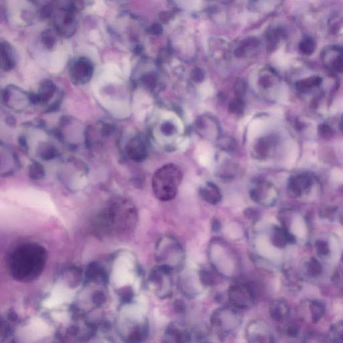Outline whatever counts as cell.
<instances>
[{"mask_svg": "<svg viewBox=\"0 0 343 343\" xmlns=\"http://www.w3.org/2000/svg\"><path fill=\"white\" fill-rule=\"evenodd\" d=\"M8 264L11 270L19 276H32L43 268L47 251L40 244L26 242L16 246L9 254Z\"/></svg>", "mask_w": 343, "mask_h": 343, "instance_id": "6da1fadb", "label": "cell"}, {"mask_svg": "<svg viewBox=\"0 0 343 343\" xmlns=\"http://www.w3.org/2000/svg\"><path fill=\"white\" fill-rule=\"evenodd\" d=\"M137 211L132 202L123 199L113 201L97 219V227L105 233L124 231L134 227Z\"/></svg>", "mask_w": 343, "mask_h": 343, "instance_id": "7a4b0ae2", "label": "cell"}, {"mask_svg": "<svg viewBox=\"0 0 343 343\" xmlns=\"http://www.w3.org/2000/svg\"><path fill=\"white\" fill-rule=\"evenodd\" d=\"M182 172L179 167L168 164L156 170L152 178V190L155 197L161 201L175 198L182 182Z\"/></svg>", "mask_w": 343, "mask_h": 343, "instance_id": "3957f363", "label": "cell"}, {"mask_svg": "<svg viewBox=\"0 0 343 343\" xmlns=\"http://www.w3.org/2000/svg\"><path fill=\"white\" fill-rule=\"evenodd\" d=\"M242 323V314L236 309L229 307L217 309L211 317V326L221 335L234 333Z\"/></svg>", "mask_w": 343, "mask_h": 343, "instance_id": "277c9868", "label": "cell"}, {"mask_svg": "<svg viewBox=\"0 0 343 343\" xmlns=\"http://www.w3.org/2000/svg\"><path fill=\"white\" fill-rule=\"evenodd\" d=\"M157 251L159 260L164 262L161 265H166L174 269V265H179L182 262V249L175 239L170 237L161 239L158 244Z\"/></svg>", "mask_w": 343, "mask_h": 343, "instance_id": "5b68a950", "label": "cell"}, {"mask_svg": "<svg viewBox=\"0 0 343 343\" xmlns=\"http://www.w3.org/2000/svg\"><path fill=\"white\" fill-rule=\"evenodd\" d=\"M228 298L236 308L247 309L254 305V290L247 283H235L228 290Z\"/></svg>", "mask_w": 343, "mask_h": 343, "instance_id": "8992f818", "label": "cell"}, {"mask_svg": "<svg viewBox=\"0 0 343 343\" xmlns=\"http://www.w3.org/2000/svg\"><path fill=\"white\" fill-rule=\"evenodd\" d=\"M250 197L257 203L270 206L277 201V190L274 185L265 181H259L250 190Z\"/></svg>", "mask_w": 343, "mask_h": 343, "instance_id": "52a82bcc", "label": "cell"}, {"mask_svg": "<svg viewBox=\"0 0 343 343\" xmlns=\"http://www.w3.org/2000/svg\"><path fill=\"white\" fill-rule=\"evenodd\" d=\"M246 339L249 343H274L268 325L260 320L251 321L246 328Z\"/></svg>", "mask_w": 343, "mask_h": 343, "instance_id": "ba28073f", "label": "cell"}, {"mask_svg": "<svg viewBox=\"0 0 343 343\" xmlns=\"http://www.w3.org/2000/svg\"><path fill=\"white\" fill-rule=\"evenodd\" d=\"M314 185V179L310 174L300 173L292 176L289 180L288 190L291 195L302 197L310 193Z\"/></svg>", "mask_w": 343, "mask_h": 343, "instance_id": "9c48e42d", "label": "cell"}, {"mask_svg": "<svg viewBox=\"0 0 343 343\" xmlns=\"http://www.w3.org/2000/svg\"><path fill=\"white\" fill-rule=\"evenodd\" d=\"M93 73V66L91 61L86 58L78 59L72 66V80L76 83L83 84L91 80Z\"/></svg>", "mask_w": 343, "mask_h": 343, "instance_id": "30bf717a", "label": "cell"}, {"mask_svg": "<svg viewBox=\"0 0 343 343\" xmlns=\"http://www.w3.org/2000/svg\"><path fill=\"white\" fill-rule=\"evenodd\" d=\"M191 335L182 324L172 323L165 331L164 343H188Z\"/></svg>", "mask_w": 343, "mask_h": 343, "instance_id": "8fae6325", "label": "cell"}, {"mask_svg": "<svg viewBox=\"0 0 343 343\" xmlns=\"http://www.w3.org/2000/svg\"><path fill=\"white\" fill-rule=\"evenodd\" d=\"M323 59L326 65L334 71L343 72V48L330 46L324 50Z\"/></svg>", "mask_w": 343, "mask_h": 343, "instance_id": "7c38bea8", "label": "cell"}, {"mask_svg": "<svg viewBox=\"0 0 343 343\" xmlns=\"http://www.w3.org/2000/svg\"><path fill=\"white\" fill-rule=\"evenodd\" d=\"M126 153L132 161H141L146 158V145L140 138L135 137L131 139L126 145Z\"/></svg>", "mask_w": 343, "mask_h": 343, "instance_id": "4fadbf2b", "label": "cell"}, {"mask_svg": "<svg viewBox=\"0 0 343 343\" xmlns=\"http://www.w3.org/2000/svg\"><path fill=\"white\" fill-rule=\"evenodd\" d=\"M73 297V293L71 291L64 287H58L53 290L51 296L44 302L43 305L47 308H56L64 303H69Z\"/></svg>", "mask_w": 343, "mask_h": 343, "instance_id": "5bb4252c", "label": "cell"}, {"mask_svg": "<svg viewBox=\"0 0 343 343\" xmlns=\"http://www.w3.org/2000/svg\"><path fill=\"white\" fill-rule=\"evenodd\" d=\"M295 240V237L285 227H276L272 230L271 242L278 248H284L289 244L294 243Z\"/></svg>", "mask_w": 343, "mask_h": 343, "instance_id": "9a60e30c", "label": "cell"}, {"mask_svg": "<svg viewBox=\"0 0 343 343\" xmlns=\"http://www.w3.org/2000/svg\"><path fill=\"white\" fill-rule=\"evenodd\" d=\"M201 198L211 204H218L222 201V195L216 184L213 182L206 183L199 190Z\"/></svg>", "mask_w": 343, "mask_h": 343, "instance_id": "2e32d148", "label": "cell"}, {"mask_svg": "<svg viewBox=\"0 0 343 343\" xmlns=\"http://www.w3.org/2000/svg\"><path fill=\"white\" fill-rule=\"evenodd\" d=\"M270 317L276 321H283L288 317L290 307L283 300H275L269 306Z\"/></svg>", "mask_w": 343, "mask_h": 343, "instance_id": "e0dca14e", "label": "cell"}, {"mask_svg": "<svg viewBox=\"0 0 343 343\" xmlns=\"http://www.w3.org/2000/svg\"><path fill=\"white\" fill-rule=\"evenodd\" d=\"M1 56L3 69L4 71H10L13 69L15 61L10 45L7 43H1Z\"/></svg>", "mask_w": 343, "mask_h": 343, "instance_id": "ac0fdd59", "label": "cell"}, {"mask_svg": "<svg viewBox=\"0 0 343 343\" xmlns=\"http://www.w3.org/2000/svg\"><path fill=\"white\" fill-rule=\"evenodd\" d=\"M30 332L32 333V337H44L49 333V326L40 319H34L30 324Z\"/></svg>", "mask_w": 343, "mask_h": 343, "instance_id": "d6986e66", "label": "cell"}, {"mask_svg": "<svg viewBox=\"0 0 343 343\" xmlns=\"http://www.w3.org/2000/svg\"><path fill=\"white\" fill-rule=\"evenodd\" d=\"M321 82L322 80L319 77H310L298 82L296 87L301 92L306 93L314 88L319 87Z\"/></svg>", "mask_w": 343, "mask_h": 343, "instance_id": "ffe728a7", "label": "cell"}, {"mask_svg": "<svg viewBox=\"0 0 343 343\" xmlns=\"http://www.w3.org/2000/svg\"><path fill=\"white\" fill-rule=\"evenodd\" d=\"M306 271L309 276L312 277H317L323 272L322 264L315 258L310 259L306 263Z\"/></svg>", "mask_w": 343, "mask_h": 343, "instance_id": "44dd1931", "label": "cell"}, {"mask_svg": "<svg viewBox=\"0 0 343 343\" xmlns=\"http://www.w3.org/2000/svg\"><path fill=\"white\" fill-rule=\"evenodd\" d=\"M300 51L305 55H310L314 53L316 49V42L313 39L310 37L304 38L300 42Z\"/></svg>", "mask_w": 343, "mask_h": 343, "instance_id": "7402d4cb", "label": "cell"}, {"mask_svg": "<svg viewBox=\"0 0 343 343\" xmlns=\"http://www.w3.org/2000/svg\"><path fill=\"white\" fill-rule=\"evenodd\" d=\"M316 252L318 256L321 258H326L330 256L331 253V249H330L329 243L326 241L324 240H319L316 242L315 245Z\"/></svg>", "mask_w": 343, "mask_h": 343, "instance_id": "603a6c76", "label": "cell"}, {"mask_svg": "<svg viewBox=\"0 0 343 343\" xmlns=\"http://www.w3.org/2000/svg\"><path fill=\"white\" fill-rule=\"evenodd\" d=\"M199 276L201 284L204 285V286H211V285L214 284V277H213V275L208 272V271L201 270V272H199Z\"/></svg>", "mask_w": 343, "mask_h": 343, "instance_id": "cb8c5ba5", "label": "cell"}, {"mask_svg": "<svg viewBox=\"0 0 343 343\" xmlns=\"http://www.w3.org/2000/svg\"><path fill=\"white\" fill-rule=\"evenodd\" d=\"M282 37V32L279 30H274L271 32L268 37V44L270 48H274L280 42Z\"/></svg>", "mask_w": 343, "mask_h": 343, "instance_id": "d4e9b609", "label": "cell"}, {"mask_svg": "<svg viewBox=\"0 0 343 343\" xmlns=\"http://www.w3.org/2000/svg\"><path fill=\"white\" fill-rule=\"evenodd\" d=\"M244 103L243 101L240 99L232 101L229 104V109L234 114H241L243 111Z\"/></svg>", "mask_w": 343, "mask_h": 343, "instance_id": "484cf974", "label": "cell"}, {"mask_svg": "<svg viewBox=\"0 0 343 343\" xmlns=\"http://www.w3.org/2000/svg\"><path fill=\"white\" fill-rule=\"evenodd\" d=\"M42 42L48 48H52L55 43V38L50 30L43 32Z\"/></svg>", "mask_w": 343, "mask_h": 343, "instance_id": "4316f807", "label": "cell"}, {"mask_svg": "<svg viewBox=\"0 0 343 343\" xmlns=\"http://www.w3.org/2000/svg\"><path fill=\"white\" fill-rule=\"evenodd\" d=\"M30 174L33 179H40V177H42V167L37 163L32 165L31 168H30Z\"/></svg>", "mask_w": 343, "mask_h": 343, "instance_id": "83f0119b", "label": "cell"}, {"mask_svg": "<svg viewBox=\"0 0 343 343\" xmlns=\"http://www.w3.org/2000/svg\"><path fill=\"white\" fill-rule=\"evenodd\" d=\"M173 306L175 311L179 313H183L186 310V303L181 300H176L174 302Z\"/></svg>", "mask_w": 343, "mask_h": 343, "instance_id": "f1b7e54d", "label": "cell"}, {"mask_svg": "<svg viewBox=\"0 0 343 343\" xmlns=\"http://www.w3.org/2000/svg\"><path fill=\"white\" fill-rule=\"evenodd\" d=\"M192 78L196 82H201L204 77V72L201 69H196L192 72Z\"/></svg>", "mask_w": 343, "mask_h": 343, "instance_id": "f546056e", "label": "cell"}, {"mask_svg": "<svg viewBox=\"0 0 343 343\" xmlns=\"http://www.w3.org/2000/svg\"><path fill=\"white\" fill-rule=\"evenodd\" d=\"M142 81L147 87H153L156 84V79L153 75H145L142 78Z\"/></svg>", "mask_w": 343, "mask_h": 343, "instance_id": "4dcf8cb0", "label": "cell"}, {"mask_svg": "<svg viewBox=\"0 0 343 343\" xmlns=\"http://www.w3.org/2000/svg\"><path fill=\"white\" fill-rule=\"evenodd\" d=\"M161 130L166 136H169L173 134L174 131V126L170 123H166L161 126Z\"/></svg>", "mask_w": 343, "mask_h": 343, "instance_id": "1f68e13d", "label": "cell"}, {"mask_svg": "<svg viewBox=\"0 0 343 343\" xmlns=\"http://www.w3.org/2000/svg\"><path fill=\"white\" fill-rule=\"evenodd\" d=\"M319 130L321 134L323 135V136H325V137H327V136H330L332 134L331 128L328 125H321Z\"/></svg>", "mask_w": 343, "mask_h": 343, "instance_id": "d6a6232c", "label": "cell"}, {"mask_svg": "<svg viewBox=\"0 0 343 343\" xmlns=\"http://www.w3.org/2000/svg\"><path fill=\"white\" fill-rule=\"evenodd\" d=\"M150 31L151 33L153 34V35H159L162 31V28L159 24H154L153 26L151 27Z\"/></svg>", "mask_w": 343, "mask_h": 343, "instance_id": "836d02e7", "label": "cell"}, {"mask_svg": "<svg viewBox=\"0 0 343 343\" xmlns=\"http://www.w3.org/2000/svg\"><path fill=\"white\" fill-rule=\"evenodd\" d=\"M235 91L238 93L239 95L243 94L244 91H245V85H244L243 82H238V85H236Z\"/></svg>", "mask_w": 343, "mask_h": 343, "instance_id": "e575fe53", "label": "cell"}, {"mask_svg": "<svg viewBox=\"0 0 343 343\" xmlns=\"http://www.w3.org/2000/svg\"><path fill=\"white\" fill-rule=\"evenodd\" d=\"M341 125H342V128L343 129V116L342 118V122H341Z\"/></svg>", "mask_w": 343, "mask_h": 343, "instance_id": "d590c367", "label": "cell"}, {"mask_svg": "<svg viewBox=\"0 0 343 343\" xmlns=\"http://www.w3.org/2000/svg\"><path fill=\"white\" fill-rule=\"evenodd\" d=\"M208 343V342H206V343Z\"/></svg>", "mask_w": 343, "mask_h": 343, "instance_id": "8d00e7d4", "label": "cell"}]
</instances>
